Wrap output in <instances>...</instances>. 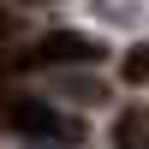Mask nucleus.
Segmentation results:
<instances>
[{
  "label": "nucleus",
  "mask_w": 149,
  "mask_h": 149,
  "mask_svg": "<svg viewBox=\"0 0 149 149\" xmlns=\"http://www.w3.org/2000/svg\"><path fill=\"white\" fill-rule=\"evenodd\" d=\"M6 131H24V137H48V143H78L84 125L66 113H54L48 102H6Z\"/></svg>",
  "instance_id": "1"
},
{
  "label": "nucleus",
  "mask_w": 149,
  "mask_h": 149,
  "mask_svg": "<svg viewBox=\"0 0 149 149\" xmlns=\"http://www.w3.org/2000/svg\"><path fill=\"white\" fill-rule=\"evenodd\" d=\"M30 60L36 66H95L102 60V42L95 36H78V30H48L30 48Z\"/></svg>",
  "instance_id": "2"
},
{
  "label": "nucleus",
  "mask_w": 149,
  "mask_h": 149,
  "mask_svg": "<svg viewBox=\"0 0 149 149\" xmlns=\"http://www.w3.org/2000/svg\"><path fill=\"white\" fill-rule=\"evenodd\" d=\"M113 143L119 149H149V113L143 107H125V113L113 119Z\"/></svg>",
  "instance_id": "3"
},
{
  "label": "nucleus",
  "mask_w": 149,
  "mask_h": 149,
  "mask_svg": "<svg viewBox=\"0 0 149 149\" xmlns=\"http://www.w3.org/2000/svg\"><path fill=\"white\" fill-rule=\"evenodd\" d=\"M119 78H125V84H149V42H137V48L125 54V66H119Z\"/></svg>",
  "instance_id": "4"
},
{
  "label": "nucleus",
  "mask_w": 149,
  "mask_h": 149,
  "mask_svg": "<svg viewBox=\"0 0 149 149\" xmlns=\"http://www.w3.org/2000/svg\"><path fill=\"white\" fill-rule=\"evenodd\" d=\"M18 6H42V0H18Z\"/></svg>",
  "instance_id": "5"
}]
</instances>
